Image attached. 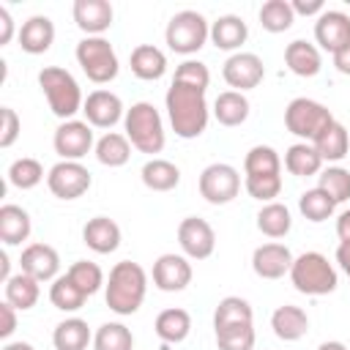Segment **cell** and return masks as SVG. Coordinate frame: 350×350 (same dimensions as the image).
Instances as JSON below:
<instances>
[{
	"mask_svg": "<svg viewBox=\"0 0 350 350\" xmlns=\"http://www.w3.org/2000/svg\"><path fill=\"white\" fill-rule=\"evenodd\" d=\"M164 104H167L170 126L180 139H194L208 129L211 107L205 101V90L202 88H194V85L172 79V85L167 88Z\"/></svg>",
	"mask_w": 350,
	"mask_h": 350,
	"instance_id": "6da1fadb",
	"label": "cell"
},
{
	"mask_svg": "<svg viewBox=\"0 0 350 350\" xmlns=\"http://www.w3.org/2000/svg\"><path fill=\"white\" fill-rule=\"evenodd\" d=\"M145 293H148V273L139 262L120 260L112 265L109 279L104 284V298L115 314H120V317L134 314L142 306Z\"/></svg>",
	"mask_w": 350,
	"mask_h": 350,
	"instance_id": "7a4b0ae2",
	"label": "cell"
},
{
	"mask_svg": "<svg viewBox=\"0 0 350 350\" xmlns=\"http://www.w3.org/2000/svg\"><path fill=\"white\" fill-rule=\"evenodd\" d=\"M243 186L249 197L260 202H273L282 191V159L271 145L249 148L243 159Z\"/></svg>",
	"mask_w": 350,
	"mask_h": 350,
	"instance_id": "3957f363",
	"label": "cell"
},
{
	"mask_svg": "<svg viewBox=\"0 0 350 350\" xmlns=\"http://www.w3.org/2000/svg\"><path fill=\"white\" fill-rule=\"evenodd\" d=\"M38 88L46 96L52 115H57L60 120H74V115L82 112V107H85L79 82L74 79L71 71H66L60 66H44L38 71Z\"/></svg>",
	"mask_w": 350,
	"mask_h": 350,
	"instance_id": "277c9868",
	"label": "cell"
},
{
	"mask_svg": "<svg viewBox=\"0 0 350 350\" xmlns=\"http://www.w3.org/2000/svg\"><path fill=\"white\" fill-rule=\"evenodd\" d=\"M123 129L126 137L131 142V148H137L139 153H148L156 159V153L164 150L167 134H164V120L159 115V109L150 101H137L126 109L123 118Z\"/></svg>",
	"mask_w": 350,
	"mask_h": 350,
	"instance_id": "5b68a950",
	"label": "cell"
},
{
	"mask_svg": "<svg viewBox=\"0 0 350 350\" xmlns=\"http://www.w3.org/2000/svg\"><path fill=\"white\" fill-rule=\"evenodd\" d=\"M290 282L304 295H328V293L336 290L339 276H336V268L328 262L325 254H320V252H304V254H298L293 260Z\"/></svg>",
	"mask_w": 350,
	"mask_h": 350,
	"instance_id": "8992f818",
	"label": "cell"
},
{
	"mask_svg": "<svg viewBox=\"0 0 350 350\" xmlns=\"http://www.w3.org/2000/svg\"><path fill=\"white\" fill-rule=\"evenodd\" d=\"M74 55H77V63L85 71V77L90 82H96V85L112 82L118 77V71H120L115 46L104 36H85L77 44V52Z\"/></svg>",
	"mask_w": 350,
	"mask_h": 350,
	"instance_id": "52a82bcc",
	"label": "cell"
},
{
	"mask_svg": "<svg viewBox=\"0 0 350 350\" xmlns=\"http://www.w3.org/2000/svg\"><path fill=\"white\" fill-rule=\"evenodd\" d=\"M211 38V25L200 11H178L172 14V19L167 22L164 30V41L172 52L178 55H194L205 46V41Z\"/></svg>",
	"mask_w": 350,
	"mask_h": 350,
	"instance_id": "ba28073f",
	"label": "cell"
},
{
	"mask_svg": "<svg viewBox=\"0 0 350 350\" xmlns=\"http://www.w3.org/2000/svg\"><path fill=\"white\" fill-rule=\"evenodd\" d=\"M336 118L331 115V109L314 98H306V96H298L287 104L284 109V126L290 134L301 137L304 142H314Z\"/></svg>",
	"mask_w": 350,
	"mask_h": 350,
	"instance_id": "9c48e42d",
	"label": "cell"
},
{
	"mask_svg": "<svg viewBox=\"0 0 350 350\" xmlns=\"http://www.w3.org/2000/svg\"><path fill=\"white\" fill-rule=\"evenodd\" d=\"M197 189H200V197L205 202H211V205H227L241 191V172L232 164L213 161V164H208L200 172Z\"/></svg>",
	"mask_w": 350,
	"mask_h": 350,
	"instance_id": "30bf717a",
	"label": "cell"
},
{
	"mask_svg": "<svg viewBox=\"0 0 350 350\" xmlns=\"http://www.w3.org/2000/svg\"><path fill=\"white\" fill-rule=\"evenodd\" d=\"M52 145H55V153L60 156V161H79L96 148L93 126L88 120H77V118L74 120H63L55 129Z\"/></svg>",
	"mask_w": 350,
	"mask_h": 350,
	"instance_id": "8fae6325",
	"label": "cell"
},
{
	"mask_svg": "<svg viewBox=\"0 0 350 350\" xmlns=\"http://www.w3.org/2000/svg\"><path fill=\"white\" fill-rule=\"evenodd\" d=\"M93 178L79 161H57L46 172V186L57 200H77L90 189Z\"/></svg>",
	"mask_w": 350,
	"mask_h": 350,
	"instance_id": "7c38bea8",
	"label": "cell"
},
{
	"mask_svg": "<svg viewBox=\"0 0 350 350\" xmlns=\"http://www.w3.org/2000/svg\"><path fill=\"white\" fill-rule=\"evenodd\" d=\"M178 243L189 260H208L216 249V232L205 219L186 216L178 224Z\"/></svg>",
	"mask_w": 350,
	"mask_h": 350,
	"instance_id": "4fadbf2b",
	"label": "cell"
},
{
	"mask_svg": "<svg viewBox=\"0 0 350 350\" xmlns=\"http://www.w3.org/2000/svg\"><path fill=\"white\" fill-rule=\"evenodd\" d=\"M221 77L232 90L243 93V90H252V88H257L262 82L265 66H262L260 55H254V52H235V55H230L224 60Z\"/></svg>",
	"mask_w": 350,
	"mask_h": 350,
	"instance_id": "5bb4252c",
	"label": "cell"
},
{
	"mask_svg": "<svg viewBox=\"0 0 350 350\" xmlns=\"http://www.w3.org/2000/svg\"><path fill=\"white\" fill-rule=\"evenodd\" d=\"M191 262L186 254H159L156 262H153V284L161 290V293H180L191 284Z\"/></svg>",
	"mask_w": 350,
	"mask_h": 350,
	"instance_id": "9a60e30c",
	"label": "cell"
},
{
	"mask_svg": "<svg viewBox=\"0 0 350 350\" xmlns=\"http://www.w3.org/2000/svg\"><path fill=\"white\" fill-rule=\"evenodd\" d=\"M82 112H85V120H88L93 129H112L118 120L126 118V109H123L120 96L112 93V90H104V88L88 93Z\"/></svg>",
	"mask_w": 350,
	"mask_h": 350,
	"instance_id": "2e32d148",
	"label": "cell"
},
{
	"mask_svg": "<svg viewBox=\"0 0 350 350\" xmlns=\"http://www.w3.org/2000/svg\"><path fill=\"white\" fill-rule=\"evenodd\" d=\"M314 41H317V49H325L331 55L345 44H350V16L345 11L325 8L314 22Z\"/></svg>",
	"mask_w": 350,
	"mask_h": 350,
	"instance_id": "e0dca14e",
	"label": "cell"
},
{
	"mask_svg": "<svg viewBox=\"0 0 350 350\" xmlns=\"http://www.w3.org/2000/svg\"><path fill=\"white\" fill-rule=\"evenodd\" d=\"M293 252L284 246V243H262L254 249L252 254V271L260 276V279H282L284 273H290L293 268Z\"/></svg>",
	"mask_w": 350,
	"mask_h": 350,
	"instance_id": "ac0fdd59",
	"label": "cell"
},
{
	"mask_svg": "<svg viewBox=\"0 0 350 350\" xmlns=\"http://www.w3.org/2000/svg\"><path fill=\"white\" fill-rule=\"evenodd\" d=\"M19 265L25 273H30L38 282H55L60 273V254L49 243H30L22 249Z\"/></svg>",
	"mask_w": 350,
	"mask_h": 350,
	"instance_id": "d6986e66",
	"label": "cell"
},
{
	"mask_svg": "<svg viewBox=\"0 0 350 350\" xmlns=\"http://www.w3.org/2000/svg\"><path fill=\"white\" fill-rule=\"evenodd\" d=\"M74 22L77 27L85 33V36H101L112 27V19H115V11H112V3L107 0H77L74 8Z\"/></svg>",
	"mask_w": 350,
	"mask_h": 350,
	"instance_id": "ffe728a7",
	"label": "cell"
},
{
	"mask_svg": "<svg viewBox=\"0 0 350 350\" xmlns=\"http://www.w3.org/2000/svg\"><path fill=\"white\" fill-rule=\"evenodd\" d=\"M16 38H19L22 52H27V55H44L52 46V41H55V22L49 16H44V14H33L30 19L22 22Z\"/></svg>",
	"mask_w": 350,
	"mask_h": 350,
	"instance_id": "44dd1931",
	"label": "cell"
},
{
	"mask_svg": "<svg viewBox=\"0 0 350 350\" xmlns=\"http://www.w3.org/2000/svg\"><path fill=\"white\" fill-rule=\"evenodd\" d=\"M82 241L96 254H109V252H115L120 246V227L109 216H93L82 227Z\"/></svg>",
	"mask_w": 350,
	"mask_h": 350,
	"instance_id": "7402d4cb",
	"label": "cell"
},
{
	"mask_svg": "<svg viewBox=\"0 0 350 350\" xmlns=\"http://www.w3.org/2000/svg\"><path fill=\"white\" fill-rule=\"evenodd\" d=\"M284 63L295 77H317L323 68V55H320L317 44L295 38L284 46Z\"/></svg>",
	"mask_w": 350,
	"mask_h": 350,
	"instance_id": "603a6c76",
	"label": "cell"
},
{
	"mask_svg": "<svg viewBox=\"0 0 350 350\" xmlns=\"http://www.w3.org/2000/svg\"><path fill=\"white\" fill-rule=\"evenodd\" d=\"M246 38H249V27L238 14H224L216 22H211V41L216 49L235 55V49H241Z\"/></svg>",
	"mask_w": 350,
	"mask_h": 350,
	"instance_id": "cb8c5ba5",
	"label": "cell"
},
{
	"mask_svg": "<svg viewBox=\"0 0 350 350\" xmlns=\"http://www.w3.org/2000/svg\"><path fill=\"white\" fill-rule=\"evenodd\" d=\"M129 66H131V74L142 82H156L164 77L167 71V55L153 46V44H139L131 49V57H129Z\"/></svg>",
	"mask_w": 350,
	"mask_h": 350,
	"instance_id": "d4e9b609",
	"label": "cell"
},
{
	"mask_svg": "<svg viewBox=\"0 0 350 350\" xmlns=\"http://www.w3.org/2000/svg\"><path fill=\"white\" fill-rule=\"evenodd\" d=\"M271 328L273 334L282 339V342H298L306 331H309V317L301 306H293V304H284V306H276L273 314H271Z\"/></svg>",
	"mask_w": 350,
	"mask_h": 350,
	"instance_id": "484cf974",
	"label": "cell"
},
{
	"mask_svg": "<svg viewBox=\"0 0 350 350\" xmlns=\"http://www.w3.org/2000/svg\"><path fill=\"white\" fill-rule=\"evenodd\" d=\"M30 230H33V221L25 208L14 202H5L0 208V241L5 246H19L22 241L30 238Z\"/></svg>",
	"mask_w": 350,
	"mask_h": 350,
	"instance_id": "4316f807",
	"label": "cell"
},
{
	"mask_svg": "<svg viewBox=\"0 0 350 350\" xmlns=\"http://www.w3.org/2000/svg\"><path fill=\"white\" fill-rule=\"evenodd\" d=\"M153 328H156V336L161 342L178 345V342H183L191 334V314L186 309H180V306H170V309L159 312Z\"/></svg>",
	"mask_w": 350,
	"mask_h": 350,
	"instance_id": "83f0119b",
	"label": "cell"
},
{
	"mask_svg": "<svg viewBox=\"0 0 350 350\" xmlns=\"http://www.w3.org/2000/svg\"><path fill=\"white\" fill-rule=\"evenodd\" d=\"M93 342L90 325L82 317H66L63 323L55 325L52 331V345L55 350H88V345Z\"/></svg>",
	"mask_w": 350,
	"mask_h": 350,
	"instance_id": "f1b7e54d",
	"label": "cell"
},
{
	"mask_svg": "<svg viewBox=\"0 0 350 350\" xmlns=\"http://www.w3.org/2000/svg\"><path fill=\"white\" fill-rule=\"evenodd\" d=\"M284 170L295 178H309V175H320L323 170V159L314 150L312 142H295L284 150Z\"/></svg>",
	"mask_w": 350,
	"mask_h": 350,
	"instance_id": "f546056e",
	"label": "cell"
},
{
	"mask_svg": "<svg viewBox=\"0 0 350 350\" xmlns=\"http://www.w3.org/2000/svg\"><path fill=\"white\" fill-rule=\"evenodd\" d=\"M38 295H41V282L33 279V276L25 273V271L14 273V276L5 282V301H8L14 309H19V312L33 309V306L38 304Z\"/></svg>",
	"mask_w": 350,
	"mask_h": 350,
	"instance_id": "4dcf8cb0",
	"label": "cell"
},
{
	"mask_svg": "<svg viewBox=\"0 0 350 350\" xmlns=\"http://www.w3.org/2000/svg\"><path fill=\"white\" fill-rule=\"evenodd\" d=\"M213 118L221 126H227V129L246 123V118H249V98L243 93H238V90L219 93L216 101H213Z\"/></svg>",
	"mask_w": 350,
	"mask_h": 350,
	"instance_id": "1f68e13d",
	"label": "cell"
},
{
	"mask_svg": "<svg viewBox=\"0 0 350 350\" xmlns=\"http://www.w3.org/2000/svg\"><path fill=\"white\" fill-rule=\"evenodd\" d=\"M139 178L150 191H172L180 183V170L167 159H150L142 164Z\"/></svg>",
	"mask_w": 350,
	"mask_h": 350,
	"instance_id": "d6a6232c",
	"label": "cell"
},
{
	"mask_svg": "<svg viewBox=\"0 0 350 350\" xmlns=\"http://www.w3.org/2000/svg\"><path fill=\"white\" fill-rule=\"evenodd\" d=\"M254 320L252 304L241 295H224L213 309V331L230 328V325H246Z\"/></svg>",
	"mask_w": 350,
	"mask_h": 350,
	"instance_id": "836d02e7",
	"label": "cell"
},
{
	"mask_svg": "<svg viewBox=\"0 0 350 350\" xmlns=\"http://www.w3.org/2000/svg\"><path fill=\"white\" fill-rule=\"evenodd\" d=\"M312 145H314V150L320 153L323 161H342L350 150V134L339 120H334Z\"/></svg>",
	"mask_w": 350,
	"mask_h": 350,
	"instance_id": "e575fe53",
	"label": "cell"
},
{
	"mask_svg": "<svg viewBox=\"0 0 350 350\" xmlns=\"http://www.w3.org/2000/svg\"><path fill=\"white\" fill-rule=\"evenodd\" d=\"M93 153H96L98 164H104V167H123L131 159V142L126 134L107 131L104 137H98Z\"/></svg>",
	"mask_w": 350,
	"mask_h": 350,
	"instance_id": "d590c367",
	"label": "cell"
},
{
	"mask_svg": "<svg viewBox=\"0 0 350 350\" xmlns=\"http://www.w3.org/2000/svg\"><path fill=\"white\" fill-rule=\"evenodd\" d=\"M293 227V216H290V208L284 202H265L260 211H257V230L268 238H284Z\"/></svg>",
	"mask_w": 350,
	"mask_h": 350,
	"instance_id": "8d00e7d4",
	"label": "cell"
},
{
	"mask_svg": "<svg viewBox=\"0 0 350 350\" xmlns=\"http://www.w3.org/2000/svg\"><path fill=\"white\" fill-rule=\"evenodd\" d=\"M49 301H52V306L60 309V312H77V309H82V304L88 301V295L71 282L68 273H60V276L52 282V287H49Z\"/></svg>",
	"mask_w": 350,
	"mask_h": 350,
	"instance_id": "74e56055",
	"label": "cell"
},
{
	"mask_svg": "<svg viewBox=\"0 0 350 350\" xmlns=\"http://www.w3.org/2000/svg\"><path fill=\"white\" fill-rule=\"evenodd\" d=\"M298 211H301V216L304 219H309V221H325V219H331L334 216V211H336V202L323 191V189H306L301 197H298Z\"/></svg>",
	"mask_w": 350,
	"mask_h": 350,
	"instance_id": "f35d334b",
	"label": "cell"
},
{
	"mask_svg": "<svg viewBox=\"0 0 350 350\" xmlns=\"http://www.w3.org/2000/svg\"><path fill=\"white\" fill-rule=\"evenodd\" d=\"M293 22H295V11H293L290 0H268V3H262V8H260V25H262V30H268V33H284V30L293 27Z\"/></svg>",
	"mask_w": 350,
	"mask_h": 350,
	"instance_id": "ab89813d",
	"label": "cell"
},
{
	"mask_svg": "<svg viewBox=\"0 0 350 350\" xmlns=\"http://www.w3.org/2000/svg\"><path fill=\"white\" fill-rule=\"evenodd\" d=\"M93 350H134V334L123 323H104L93 334Z\"/></svg>",
	"mask_w": 350,
	"mask_h": 350,
	"instance_id": "60d3db41",
	"label": "cell"
},
{
	"mask_svg": "<svg viewBox=\"0 0 350 350\" xmlns=\"http://www.w3.org/2000/svg\"><path fill=\"white\" fill-rule=\"evenodd\" d=\"M41 180H44V167H41L38 159L22 156V159H16V161L8 167V183H11L14 189L27 191V189H36Z\"/></svg>",
	"mask_w": 350,
	"mask_h": 350,
	"instance_id": "b9f144b4",
	"label": "cell"
},
{
	"mask_svg": "<svg viewBox=\"0 0 350 350\" xmlns=\"http://www.w3.org/2000/svg\"><path fill=\"white\" fill-rule=\"evenodd\" d=\"M317 189H323L336 205L350 200V170H345V167H325V170H320Z\"/></svg>",
	"mask_w": 350,
	"mask_h": 350,
	"instance_id": "7bdbcfd3",
	"label": "cell"
},
{
	"mask_svg": "<svg viewBox=\"0 0 350 350\" xmlns=\"http://www.w3.org/2000/svg\"><path fill=\"white\" fill-rule=\"evenodd\" d=\"M66 273L71 276V282H74L88 298L96 295V293L104 287V271H101L96 262H90V260H77Z\"/></svg>",
	"mask_w": 350,
	"mask_h": 350,
	"instance_id": "ee69618b",
	"label": "cell"
},
{
	"mask_svg": "<svg viewBox=\"0 0 350 350\" xmlns=\"http://www.w3.org/2000/svg\"><path fill=\"white\" fill-rule=\"evenodd\" d=\"M254 325H230V328H219L216 331V347L219 350H254Z\"/></svg>",
	"mask_w": 350,
	"mask_h": 350,
	"instance_id": "f6af8a7d",
	"label": "cell"
},
{
	"mask_svg": "<svg viewBox=\"0 0 350 350\" xmlns=\"http://www.w3.org/2000/svg\"><path fill=\"white\" fill-rule=\"evenodd\" d=\"M175 82H186V85H194V88H202V90H208V85H211V71H208V66L205 63H200V60H183L178 68H175V77H172Z\"/></svg>",
	"mask_w": 350,
	"mask_h": 350,
	"instance_id": "bcb514c9",
	"label": "cell"
},
{
	"mask_svg": "<svg viewBox=\"0 0 350 350\" xmlns=\"http://www.w3.org/2000/svg\"><path fill=\"white\" fill-rule=\"evenodd\" d=\"M3 115V126H0V148H11L22 131V123H19V115L11 109V107H3L0 109Z\"/></svg>",
	"mask_w": 350,
	"mask_h": 350,
	"instance_id": "7dc6e473",
	"label": "cell"
},
{
	"mask_svg": "<svg viewBox=\"0 0 350 350\" xmlns=\"http://www.w3.org/2000/svg\"><path fill=\"white\" fill-rule=\"evenodd\" d=\"M16 312L19 309H14L8 301L0 304V339H8L16 331Z\"/></svg>",
	"mask_w": 350,
	"mask_h": 350,
	"instance_id": "c3c4849f",
	"label": "cell"
},
{
	"mask_svg": "<svg viewBox=\"0 0 350 350\" xmlns=\"http://www.w3.org/2000/svg\"><path fill=\"white\" fill-rule=\"evenodd\" d=\"M290 5H293V11L301 14V16H320V14L325 11L323 0H290Z\"/></svg>",
	"mask_w": 350,
	"mask_h": 350,
	"instance_id": "681fc988",
	"label": "cell"
},
{
	"mask_svg": "<svg viewBox=\"0 0 350 350\" xmlns=\"http://www.w3.org/2000/svg\"><path fill=\"white\" fill-rule=\"evenodd\" d=\"M14 38V19L5 5H0V46H5Z\"/></svg>",
	"mask_w": 350,
	"mask_h": 350,
	"instance_id": "f907efd6",
	"label": "cell"
},
{
	"mask_svg": "<svg viewBox=\"0 0 350 350\" xmlns=\"http://www.w3.org/2000/svg\"><path fill=\"white\" fill-rule=\"evenodd\" d=\"M334 68L345 77H350V44H345L342 49L334 52Z\"/></svg>",
	"mask_w": 350,
	"mask_h": 350,
	"instance_id": "816d5d0a",
	"label": "cell"
},
{
	"mask_svg": "<svg viewBox=\"0 0 350 350\" xmlns=\"http://www.w3.org/2000/svg\"><path fill=\"white\" fill-rule=\"evenodd\" d=\"M336 262H339V268L350 279V241H339V246H336Z\"/></svg>",
	"mask_w": 350,
	"mask_h": 350,
	"instance_id": "f5cc1de1",
	"label": "cell"
},
{
	"mask_svg": "<svg viewBox=\"0 0 350 350\" xmlns=\"http://www.w3.org/2000/svg\"><path fill=\"white\" fill-rule=\"evenodd\" d=\"M336 235L339 241H350V208L336 216Z\"/></svg>",
	"mask_w": 350,
	"mask_h": 350,
	"instance_id": "db71d44e",
	"label": "cell"
},
{
	"mask_svg": "<svg viewBox=\"0 0 350 350\" xmlns=\"http://www.w3.org/2000/svg\"><path fill=\"white\" fill-rule=\"evenodd\" d=\"M8 268H11V262H8V254L5 252H0V279H3V284L14 276V273H8Z\"/></svg>",
	"mask_w": 350,
	"mask_h": 350,
	"instance_id": "11a10c76",
	"label": "cell"
},
{
	"mask_svg": "<svg viewBox=\"0 0 350 350\" xmlns=\"http://www.w3.org/2000/svg\"><path fill=\"white\" fill-rule=\"evenodd\" d=\"M3 350H36L30 342H8Z\"/></svg>",
	"mask_w": 350,
	"mask_h": 350,
	"instance_id": "9f6ffc18",
	"label": "cell"
},
{
	"mask_svg": "<svg viewBox=\"0 0 350 350\" xmlns=\"http://www.w3.org/2000/svg\"><path fill=\"white\" fill-rule=\"evenodd\" d=\"M317 350H347V347H345L342 342H336V339H331V342H323V345H320Z\"/></svg>",
	"mask_w": 350,
	"mask_h": 350,
	"instance_id": "6f0895ef",
	"label": "cell"
}]
</instances>
